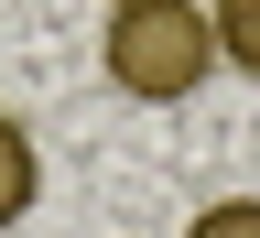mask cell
Masks as SVG:
<instances>
[{
	"mask_svg": "<svg viewBox=\"0 0 260 238\" xmlns=\"http://www.w3.org/2000/svg\"><path fill=\"white\" fill-rule=\"evenodd\" d=\"M184 238H260V195H217V206H195Z\"/></svg>",
	"mask_w": 260,
	"mask_h": 238,
	"instance_id": "obj_4",
	"label": "cell"
},
{
	"mask_svg": "<svg viewBox=\"0 0 260 238\" xmlns=\"http://www.w3.org/2000/svg\"><path fill=\"white\" fill-rule=\"evenodd\" d=\"M98 65H109L119 97L141 109H174L217 76V22L195 0H109V32H98Z\"/></svg>",
	"mask_w": 260,
	"mask_h": 238,
	"instance_id": "obj_1",
	"label": "cell"
},
{
	"mask_svg": "<svg viewBox=\"0 0 260 238\" xmlns=\"http://www.w3.org/2000/svg\"><path fill=\"white\" fill-rule=\"evenodd\" d=\"M32 195H44V152H32V130L0 109V227H22Z\"/></svg>",
	"mask_w": 260,
	"mask_h": 238,
	"instance_id": "obj_2",
	"label": "cell"
},
{
	"mask_svg": "<svg viewBox=\"0 0 260 238\" xmlns=\"http://www.w3.org/2000/svg\"><path fill=\"white\" fill-rule=\"evenodd\" d=\"M206 22H217V65L260 87V0H206Z\"/></svg>",
	"mask_w": 260,
	"mask_h": 238,
	"instance_id": "obj_3",
	"label": "cell"
}]
</instances>
